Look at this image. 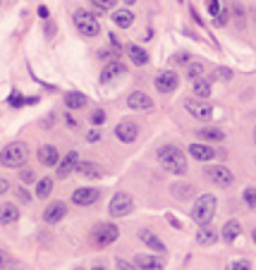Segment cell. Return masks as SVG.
<instances>
[{"label": "cell", "mask_w": 256, "mask_h": 270, "mask_svg": "<svg viewBox=\"0 0 256 270\" xmlns=\"http://www.w3.org/2000/svg\"><path fill=\"white\" fill-rule=\"evenodd\" d=\"M158 162L163 170H168L172 175H184L187 172V158L177 146H163L158 148Z\"/></svg>", "instance_id": "cell-1"}, {"label": "cell", "mask_w": 256, "mask_h": 270, "mask_svg": "<svg viewBox=\"0 0 256 270\" xmlns=\"http://www.w3.org/2000/svg\"><path fill=\"white\" fill-rule=\"evenodd\" d=\"M216 196L213 194H201L199 198H197V203L192 206V217H194V222H199L201 227H208L211 225V220L216 216Z\"/></svg>", "instance_id": "cell-2"}, {"label": "cell", "mask_w": 256, "mask_h": 270, "mask_svg": "<svg viewBox=\"0 0 256 270\" xmlns=\"http://www.w3.org/2000/svg\"><path fill=\"white\" fill-rule=\"evenodd\" d=\"M27 158H29V146L24 141H12L0 153V162L5 167H22L27 162Z\"/></svg>", "instance_id": "cell-3"}, {"label": "cell", "mask_w": 256, "mask_h": 270, "mask_svg": "<svg viewBox=\"0 0 256 270\" xmlns=\"http://www.w3.org/2000/svg\"><path fill=\"white\" fill-rule=\"evenodd\" d=\"M72 19H74V27H77V31H79L82 36H86V38L98 36L101 24H98V19L93 17V12H89V10H77Z\"/></svg>", "instance_id": "cell-4"}, {"label": "cell", "mask_w": 256, "mask_h": 270, "mask_svg": "<svg viewBox=\"0 0 256 270\" xmlns=\"http://www.w3.org/2000/svg\"><path fill=\"white\" fill-rule=\"evenodd\" d=\"M120 237V230L115 227L113 222H101V225H96L93 227V232H91V239H93V244L96 246H110V244L115 242Z\"/></svg>", "instance_id": "cell-5"}, {"label": "cell", "mask_w": 256, "mask_h": 270, "mask_svg": "<svg viewBox=\"0 0 256 270\" xmlns=\"http://www.w3.org/2000/svg\"><path fill=\"white\" fill-rule=\"evenodd\" d=\"M132 208H134V198L127 191H117L110 198V203H108V213L113 217H125Z\"/></svg>", "instance_id": "cell-6"}, {"label": "cell", "mask_w": 256, "mask_h": 270, "mask_svg": "<svg viewBox=\"0 0 256 270\" xmlns=\"http://www.w3.org/2000/svg\"><path fill=\"white\" fill-rule=\"evenodd\" d=\"M184 110L189 115H194L197 120H211L213 117V106L208 101H201V98H194V101H184Z\"/></svg>", "instance_id": "cell-7"}, {"label": "cell", "mask_w": 256, "mask_h": 270, "mask_svg": "<svg viewBox=\"0 0 256 270\" xmlns=\"http://www.w3.org/2000/svg\"><path fill=\"white\" fill-rule=\"evenodd\" d=\"M206 177H208L213 184H218V187H232V182H235V175L230 172L228 167H223V165L208 167V170H206Z\"/></svg>", "instance_id": "cell-8"}, {"label": "cell", "mask_w": 256, "mask_h": 270, "mask_svg": "<svg viewBox=\"0 0 256 270\" xmlns=\"http://www.w3.org/2000/svg\"><path fill=\"white\" fill-rule=\"evenodd\" d=\"M156 89L161 91V93H172L175 89H177V84H180V77L172 72V70H163V72H158L156 74Z\"/></svg>", "instance_id": "cell-9"}, {"label": "cell", "mask_w": 256, "mask_h": 270, "mask_svg": "<svg viewBox=\"0 0 256 270\" xmlns=\"http://www.w3.org/2000/svg\"><path fill=\"white\" fill-rule=\"evenodd\" d=\"M77 162H79V153L77 151H70L62 161H57V177L65 180L67 175H72L77 170Z\"/></svg>", "instance_id": "cell-10"}, {"label": "cell", "mask_w": 256, "mask_h": 270, "mask_svg": "<svg viewBox=\"0 0 256 270\" xmlns=\"http://www.w3.org/2000/svg\"><path fill=\"white\" fill-rule=\"evenodd\" d=\"M98 198H101V191L91 189V187H82V189H77L72 194V201H74L77 206H91V203H96Z\"/></svg>", "instance_id": "cell-11"}, {"label": "cell", "mask_w": 256, "mask_h": 270, "mask_svg": "<svg viewBox=\"0 0 256 270\" xmlns=\"http://www.w3.org/2000/svg\"><path fill=\"white\" fill-rule=\"evenodd\" d=\"M189 156H192L194 161L208 162V161H213L216 156H223V153H220V151H213L211 146H203V144H192V146H189Z\"/></svg>", "instance_id": "cell-12"}, {"label": "cell", "mask_w": 256, "mask_h": 270, "mask_svg": "<svg viewBox=\"0 0 256 270\" xmlns=\"http://www.w3.org/2000/svg\"><path fill=\"white\" fill-rule=\"evenodd\" d=\"M115 136H117L120 141H125V144H132V141L139 136V127H137L134 122H120V125L115 127Z\"/></svg>", "instance_id": "cell-13"}, {"label": "cell", "mask_w": 256, "mask_h": 270, "mask_svg": "<svg viewBox=\"0 0 256 270\" xmlns=\"http://www.w3.org/2000/svg\"><path fill=\"white\" fill-rule=\"evenodd\" d=\"M127 106L132 110H151L153 108V101H151V96H146L144 91H132V93L127 96Z\"/></svg>", "instance_id": "cell-14"}, {"label": "cell", "mask_w": 256, "mask_h": 270, "mask_svg": "<svg viewBox=\"0 0 256 270\" xmlns=\"http://www.w3.org/2000/svg\"><path fill=\"white\" fill-rule=\"evenodd\" d=\"M65 216H67V206H65L62 201H55V203H51V206L46 208L43 220H46V222H51V225H55V222H60Z\"/></svg>", "instance_id": "cell-15"}, {"label": "cell", "mask_w": 256, "mask_h": 270, "mask_svg": "<svg viewBox=\"0 0 256 270\" xmlns=\"http://www.w3.org/2000/svg\"><path fill=\"white\" fill-rule=\"evenodd\" d=\"M139 239H142L148 249H153V251H158V253H165L168 249H165V244L161 242L153 232H148V230H139Z\"/></svg>", "instance_id": "cell-16"}, {"label": "cell", "mask_w": 256, "mask_h": 270, "mask_svg": "<svg viewBox=\"0 0 256 270\" xmlns=\"http://www.w3.org/2000/svg\"><path fill=\"white\" fill-rule=\"evenodd\" d=\"M38 161L43 162L46 167H53V165H57V161H60V153H57L55 146H41V148H38Z\"/></svg>", "instance_id": "cell-17"}, {"label": "cell", "mask_w": 256, "mask_h": 270, "mask_svg": "<svg viewBox=\"0 0 256 270\" xmlns=\"http://www.w3.org/2000/svg\"><path fill=\"white\" fill-rule=\"evenodd\" d=\"M127 72V67L120 62V60H110L106 67H103V72H101V79L103 81H110L113 77H120V74H125Z\"/></svg>", "instance_id": "cell-18"}, {"label": "cell", "mask_w": 256, "mask_h": 270, "mask_svg": "<svg viewBox=\"0 0 256 270\" xmlns=\"http://www.w3.org/2000/svg\"><path fill=\"white\" fill-rule=\"evenodd\" d=\"M19 220V208L15 203H5L0 206V222L2 225H15Z\"/></svg>", "instance_id": "cell-19"}, {"label": "cell", "mask_w": 256, "mask_h": 270, "mask_svg": "<svg viewBox=\"0 0 256 270\" xmlns=\"http://www.w3.org/2000/svg\"><path fill=\"white\" fill-rule=\"evenodd\" d=\"M211 91H213V81L208 79V77H199V79H194V96L197 98H208L211 96Z\"/></svg>", "instance_id": "cell-20"}, {"label": "cell", "mask_w": 256, "mask_h": 270, "mask_svg": "<svg viewBox=\"0 0 256 270\" xmlns=\"http://www.w3.org/2000/svg\"><path fill=\"white\" fill-rule=\"evenodd\" d=\"M134 266H137V270H163L161 258H156V256H137Z\"/></svg>", "instance_id": "cell-21"}, {"label": "cell", "mask_w": 256, "mask_h": 270, "mask_svg": "<svg viewBox=\"0 0 256 270\" xmlns=\"http://www.w3.org/2000/svg\"><path fill=\"white\" fill-rule=\"evenodd\" d=\"M127 55L132 57V65H137V67H144L148 62V53L144 48H139V46H134V43L127 46Z\"/></svg>", "instance_id": "cell-22"}, {"label": "cell", "mask_w": 256, "mask_h": 270, "mask_svg": "<svg viewBox=\"0 0 256 270\" xmlns=\"http://www.w3.org/2000/svg\"><path fill=\"white\" fill-rule=\"evenodd\" d=\"M113 22H115V27L129 29L134 24V15L129 10H117V12H113Z\"/></svg>", "instance_id": "cell-23"}, {"label": "cell", "mask_w": 256, "mask_h": 270, "mask_svg": "<svg viewBox=\"0 0 256 270\" xmlns=\"http://www.w3.org/2000/svg\"><path fill=\"white\" fill-rule=\"evenodd\" d=\"M77 172H79V175H84V177H96V180H98V177H103V170H101L96 162H86V161L77 162Z\"/></svg>", "instance_id": "cell-24"}, {"label": "cell", "mask_w": 256, "mask_h": 270, "mask_svg": "<svg viewBox=\"0 0 256 270\" xmlns=\"http://www.w3.org/2000/svg\"><path fill=\"white\" fill-rule=\"evenodd\" d=\"M239 232H242V225H239L237 220H228V222L223 225V239H225V242H235V239L239 237Z\"/></svg>", "instance_id": "cell-25"}, {"label": "cell", "mask_w": 256, "mask_h": 270, "mask_svg": "<svg viewBox=\"0 0 256 270\" xmlns=\"http://www.w3.org/2000/svg\"><path fill=\"white\" fill-rule=\"evenodd\" d=\"M65 106L70 110H82L86 106V96L84 93H77V91H74V93H67V96H65Z\"/></svg>", "instance_id": "cell-26"}, {"label": "cell", "mask_w": 256, "mask_h": 270, "mask_svg": "<svg viewBox=\"0 0 256 270\" xmlns=\"http://www.w3.org/2000/svg\"><path fill=\"white\" fill-rule=\"evenodd\" d=\"M51 191H53V180L51 177H43V180L36 182V196L38 198H48Z\"/></svg>", "instance_id": "cell-27"}, {"label": "cell", "mask_w": 256, "mask_h": 270, "mask_svg": "<svg viewBox=\"0 0 256 270\" xmlns=\"http://www.w3.org/2000/svg\"><path fill=\"white\" fill-rule=\"evenodd\" d=\"M197 134H199L201 139H206V141H223V136H225L220 129H216V127H203Z\"/></svg>", "instance_id": "cell-28"}, {"label": "cell", "mask_w": 256, "mask_h": 270, "mask_svg": "<svg viewBox=\"0 0 256 270\" xmlns=\"http://www.w3.org/2000/svg\"><path fill=\"white\" fill-rule=\"evenodd\" d=\"M216 239H218V234H216V232L211 230V225L197 232V242H199V244H213Z\"/></svg>", "instance_id": "cell-29"}, {"label": "cell", "mask_w": 256, "mask_h": 270, "mask_svg": "<svg viewBox=\"0 0 256 270\" xmlns=\"http://www.w3.org/2000/svg\"><path fill=\"white\" fill-rule=\"evenodd\" d=\"M187 77H189V79L203 77V65H201V62H187Z\"/></svg>", "instance_id": "cell-30"}, {"label": "cell", "mask_w": 256, "mask_h": 270, "mask_svg": "<svg viewBox=\"0 0 256 270\" xmlns=\"http://www.w3.org/2000/svg\"><path fill=\"white\" fill-rule=\"evenodd\" d=\"M172 191H175V196H177V198H182V201H184V198H189V196L194 194V189H192V187H184V184L172 187Z\"/></svg>", "instance_id": "cell-31"}, {"label": "cell", "mask_w": 256, "mask_h": 270, "mask_svg": "<svg viewBox=\"0 0 256 270\" xmlns=\"http://www.w3.org/2000/svg\"><path fill=\"white\" fill-rule=\"evenodd\" d=\"M225 270H252V266H249V261H247V258H237V261L228 263V268H225Z\"/></svg>", "instance_id": "cell-32"}, {"label": "cell", "mask_w": 256, "mask_h": 270, "mask_svg": "<svg viewBox=\"0 0 256 270\" xmlns=\"http://www.w3.org/2000/svg\"><path fill=\"white\" fill-rule=\"evenodd\" d=\"M89 120H91V125H101V122H106V112L98 108V110H93L91 115H89Z\"/></svg>", "instance_id": "cell-33"}, {"label": "cell", "mask_w": 256, "mask_h": 270, "mask_svg": "<svg viewBox=\"0 0 256 270\" xmlns=\"http://www.w3.org/2000/svg\"><path fill=\"white\" fill-rule=\"evenodd\" d=\"M91 2H93V7H98V10H113L117 0H91Z\"/></svg>", "instance_id": "cell-34"}, {"label": "cell", "mask_w": 256, "mask_h": 270, "mask_svg": "<svg viewBox=\"0 0 256 270\" xmlns=\"http://www.w3.org/2000/svg\"><path fill=\"white\" fill-rule=\"evenodd\" d=\"M244 201H247V206H249V208H254V211H256V189H247V191H244Z\"/></svg>", "instance_id": "cell-35"}, {"label": "cell", "mask_w": 256, "mask_h": 270, "mask_svg": "<svg viewBox=\"0 0 256 270\" xmlns=\"http://www.w3.org/2000/svg\"><path fill=\"white\" fill-rule=\"evenodd\" d=\"M19 177H22V182H36V175H34V170H29V167H24V170L19 172Z\"/></svg>", "instance_id": "cell-36"}, {"label": "cell", "mask_w": 256, "mask_h": 270, "mask_svg": "<svg viewBox=\"0 0 256 270\" xmlns=\"http://www.w3.org/2000/svg\"><path fill=\"white\" fill-rule=\"evenodd\" d=\"M12 266H10V258H7V253L0 249V270H10Z\"/></svg>", "instance_id": "cell-37"}, {"label": "cell", "mask_w": 256, "mask_h": 270, "mask_svg": "<svg viewBox=\"0 0 256 270\" xmlns=\"http://www.w3.org/2000/svg\"><path fill=\"white\" fill-rule=\"evenodd\" d=\"M206 5H208V12H211L213 17L220 12V5H218V0H206Z\"/></svg>", "instance_id": "cell-38"}, {"label": "cell", "mask_w": 256, "mask_h": 270, "mask_svg": "<svg viewBox=\"0 0 256 270\" xmlns=\"http://www.w3.org/2000/svg\"><path fill=\"white\" fill-rule=\"evenodd\" d=\"M117 268L120 270H137V266L129 263V261H125V258H120V261H117Z\"/></svg>", "instance_id": "cell-39"}, {"label": "cell", "mask_w": 256, "mask_h": 270, "mask_svg": "<svg viewBox=\"0 0 256 270\" xmlns=\"http://www.w3.org/2000/svg\"><path fill=\"white\" fill-rule=\"evenodd\" d=\"M216 24H218V27H225V24H228V12H218V15H216Z\"/></svg>", "instance_id": "cell-40"}, {"label": "cell", "mask_w": 256, "mask_h": 270, "mask_svg": "<svg viewBox=\"0 0 256 270\" xmlns=\"http://www.w3.org/2000/svg\"><path fill=\"white\" fill-rule=\"evenodd\" d=\"M216 74H218V79H230V77H232V72H230V70H225V67H220Z\"/></svg>", "instance_id": "cell-41"}, {"label": "cell", "mask_w": 256, "mask_h": 270, "mask_svg": "<svg viewBox=\"0 0 256 270\" xmlns=\"http://www.w3.org/2000/svg\"><path fill=\"white\" fill-rule=\"evenodd\" d=\"M7 191H10V182H7L5 177H0V196H2V194H7Z\"/></svg>", "instance_id": "cell-42"}, {"label": "cell", "mask_w": 256, "mask_h": 270, "mask_svg": "<svg viewBox=\"0 0 256 270\" xmlns=\"http://www.w3.org/2000/svg\"><path fill=\"white\" fill-rule=\"evenodd\" d=\"M86 139H89V141L93 144V141H98V139H101V132H98V129H91V132L86 134Z\"/></svg>", "instance_id": "cell-43"}, {"label": "cell", "mask_w": 256, "mask_h": 270, "mask_svg": "<svg viewBox=\"0 0 256 270\" xmlns=\"http://www.w3.org/2000/svg\"><path fill=\"white\" fill-rule=\"evenodd\" d=\"M175 62H189V55H187V53H177V55H175Z\"/></svg>", "instance_id": "cell-44"}, {"label": "cell", "mask_w": 256, "mask_h": 270, "mask_svg": "<svg viewBox=\"0 0 256 270\" xmlns=\"http://www.w3.org/2000/svg\"><path fill=\"white\" fill-rule=\"evenodd\" d=\"M10 103H12V106H22L24 101L19 98V93H12V98H10Z\"/></svg>", "instance_id": "cell-45"}, {"label": "cell", "mask_w": 256, "mask_h": 270, "mask_svg": "<svg viewBox=\"0 0 256 270\" xmlns=\"http://www.w3.org/2000/svg\"><path fill=\"white\" fill-rule=\"evenodd\" d=\"M17 196H19V198H22V201H29V194L24 189H17Z\"/></svg>", "instance_id": "cell-46"}, {"label": "cell", "mask_w": 256, "mask_h": 270, "mask_svg": "<svg viewBox=\"0 0 256 270\" xmlns=\"http://www.w3.org/2000/svg\"><path fill=\"white\" fill-rule=\"evenodd\" d=\"M67 125H70V127H77V120H74L72 115H67Z\"/></svg>", "instance_id": "cell-47"}, {"label": "cell", "mask_w": 256, "mask_h": 270, "mask_svg": "<svg viewBox=\"0 0 256 270\" xmlns=\"http://www.w3.org/2000/svg\"><path fill=\"white\" fill-rule=\"evenodd\" d=\"M125 2H127V5H134V2H137V0H125Z\"/></svg>", "instance_id": "cell-48"}, {"label": "cell", "mask_w": 256, "mask_h": 270, "mask_svg": "<svg viewBox=\"0 0 256 270\" xmlns=\"http://www.w3.org/2000/svg\"><path fill=\"white\" fill-rule=\"evenodd\" d=\"M93 270H106V268H103V266H96V268H93Z\"/></svg>", "instance_id": "cell-49"}, {"label": "cell", "mask_w": 256, "mask_h": 270, "mask_svg": "<svg viewBox=\"0 0 256 270\" xmlns=\"http://www.w3.org/2000/svg\"><path fill=\"white\" fill-rule=\"evenodd\" d=\"M252 237H254V242H256V230H254V232H252Z\"/></svg>", "instance_id": "cell-50"}, {"label": "cell", "mask_w": 256, "mask_h": 270, "mask_svg": "<svg viewBox=\"0 0 256 270\" xmlns=\"http://www.w3.org/2000/svg\"><path fill=\"white\" fill-rule=\"evenodd\" d=\"M254 141H256V129H254Z\"/></svg>", "instance_id": "cell-51"}, {"label": "cell", "mask_w": 256, "mask_h": 270, "mask_svg": "<svg viewBox=\"0 0 256 270\" xmlns=\"http://www.w3.org/2000/svg\"><path fill=\"white\" fill-rule=\"evenodd\" d=\"M0 2H2V0H0Z\"/></svg>", "instance_id": "cell-52"}]
</instances>
